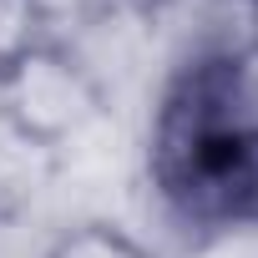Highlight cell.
Masks as SVG:
<instances>
[{
	"label": "cell",
	"mask_w": 258,
	"mask_h": 258,
	"mask_svg": "<svg viewBox=\"0 0 258 258\" xmlns=\"http://www.w3.org/2000/svg\"><path fill=\"white\" fill-rule=\"evenodd\" d=\"M101 116V86L91 66L61 41H41L0 71V126L21 147H66Z\"/></svg>",
	"instance_id": "obj_1"
},
{
	"label": "cell",
	"mask_w": 258,
	"mask_h": 258,
	"mask_svg": "<svg viewBox=\"0 0 258 258\" xmlns=\"http://www.w3.org/2000/svg\"><path fill=\"white\" fill-rule=\"evenodd\" d=\"M46 258H157L142 238H132L116 223H71L66 233H56V243L46 248Z\"/></svg>",
	"instance_id": "obj_2"
},
{
	"label": "cell",
	"mask_w": 258,
	"mask_h": 258,
	"mask_svg": "<svg viewBox=\"0 0 258 258\" xmlns=\"http://www.w3.org/2000/svg\"><path fill=\"white\" fill-rule=\"evenodd\" d=\"M46 6L41 0H0V71H6L21 51L46 41Z\"/></svg>",
	"instance_id": "obj_3"
}]
</instances>
